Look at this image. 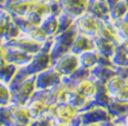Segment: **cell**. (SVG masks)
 Returning <instances> with one entry per match:
<instances>
[{
  "label": "cell",
  "instance_id": "cell-1",
  "mask_svg": "<svg viewBox=\"0 0 128 126\" xmlns=\"http://www.w3.org/2000/svg\"><path fill=\"white\" fill-rule=\"evenodd\" d=\"M78 113L76 107L68 103H60L50 105L48 114L51 117L55 126H70L72 119Z\"/></svg>",
  "mask_w": 128,
  "mask_h": 126
},
{
  "label": "cell",
  "instance_id": "cell-2",
  "mask_svg": "<svg viewBox=\"0 0 128 126\" xmlns=\"http://www.w3.org/2000/svg\"><path fill=\"white\" fill-rule=\"evenodd\" d=\"M36 92V76H30L20 85L11 90V103L26 105Z\"/></svg>",
  "mask_w": 128,
  "mask_h": 126
},
{
  "label": "cell",
  "instance_id": "cell-3",
  "mask_svg": "<svg viewBox=\"0 0 128 126\" xmlns=\"http://www.w3.org/2000/svg\"><path fill=\"white\" fill-rule=\"evenodd\" d=\"M4 44L6 45V47H14V48H18L20 51L34 55L42 50V46L44 42H39V41L32 39L26 33H22L18 38L10 41H5Z\"/></svg>",
  "mask_w": 128,
  "mask_h": 126
},
{
  "label": "cell",
  "instance_id": "cell-4",
  "mask_svg": "<svg viewBox=\"0 0 128 126\" xmlns=\"http://www.w3.org/2000/svg\"><path fill=\"white\" fill-rule=\"evenodd\" d=\"M62 80V74L54 66H50L43 72L36 74V90H50Z\"/></svg>",
  "mask_w": 128,
  "mask_h": 126
},
{
  "label": "cell",
  "instance_id": "cell-5",
  "mask_svg": "<svg viewBox=\"0 0 128 126\" xmlns=\"http://www.w3.org/2000/svg\"><path fill=\"white\" fill-rule=\"evenodd\" d=\"M52 66L62 74V77H69L80 66L78 55L70 51L64 55H62L60 59H57L55 63L52 64Z\"/></svg>",
  "mask_w": 128,
  "mask_h": 126
},
{
  "label": "cell",
  "instance_id": "cell-6",
  "mask_svg": "<svg viewBox=\"0 0 128 126\" xmlns=\"http://www.w3.org/2000/svg\"><path fill=\"white\" fill-rule=\"evenodd\" d=\"M98 23H100L98 19H96L95 17L90 15V14L87 13V12L84 14H82L81 17H78V18L75 20V25L77 26L78 32L89 34V36H92V37L97 36Z\"/></svg>",
  "mask_w": 128,
  "mask_h": 126
},
{
  "label": "cell",
  "instance_id": "cell-7",
  "mask_svg": "<svg viewBox=\"0 0 128 126\" xmlns=\"http://www.w3.org/2000/svg\"><path fill=\"white\" fill-rule=\"evenodd\" d=\"M63 12L77 19L87 12L89 0H60Z\"/></svg>",
  "mask_w": 128,
  "mask_h": 126
},
{
  "label": "cell",
  "instance_id": "cell-8",
  "mask_svg": "<svg viewBox=\"0 0 128 126\" xmlns=\"http://www.w3.org/2000/svg\"><path fill=\"white\" fill-rule=\"evenodd\" d=\"M90 50H95V37L78 32L77 37L72 44V47H71V52L78 55V54Z\"/></svg>",
  "mask_w": 128,
  "mask_h": 126
},
{
  "label": "cell",
  "instance_id": "cell-9",
  "mask_svg": "<svg viewBox=\"0 0 128 126\" xmlns=\"http://www.w3.org/2000/svg\"><path fill=\"white\" fill-rule=\"evenodd\" d=\"M25 106L28 107V113H30L32 119L39 117V116H43V114H46L50 108V105L46 103L45 99L34 94L32 95V98L28 100V103Z\"/></svg>",
  "mask_w": 128,
  "mask_h": 126
},
{
  "label": "cell",
  "instance_id": "cell-10",
  "mask_svg": "<svg viewBox=\"0 0 128 126\" xmlns=\"http://www.w3.org/2000/svg\"><path fill=\"white\" fill-rule=\"evenodd\" d=\"M32 54H28L24 51H20L18 48H14V47H7V54H6V58L5 60L7 63L14 64L19 67H23V66H28V63L31 61L32 59Z\"/></svg>",
  "mask_w": 128,
  "mask_h": 126
},
{
  "label": "cell",
  "instance_id": "cell-11",
  "mask_svg": "<svg viewBox=\"0 0 128 126\" xmlns=\"http://www.w3.org/2000/svg\"><path fill=\"white\" fill-rule=\"evenodd\" d=\"M11 116L13 118L16 124H22V125H28L31 123L32 118L28 113V110L25 105H18L14 103H10L8 105Z\"/></svg>",
  "mask_w": 128,
  "mask_h": 126
},
{
  "label": "cell",
  "instance_id": "cell-12",
  "mask_svg": "<svg viewBox=\"0 0 128 126\" xmlns=\"http://www.w3.org/2000/svg\"><path fill=\"white\" fill-rule=\"evenodd\" d=\"M118 45L119 44H116V42L112 40L101 38V37H95V50L102 55L112 58L114 55Z\"/></svg>",
  "mask_w": 128,
  "mask_h": 126
},
{
  "label": "cell",
  "instance_id": "cell-13",
  "mask_svg": "<svg viewBox=\"0 0 128 126\" xmlns=\"http://www.w3.org/2000/svg\"><path fill=\"white\" fill-rule=\"evenodd\" d=\"M19 70V66L14 64L7 63L5 59L0 60V80L10 84V81L13 79L17 71Z\"/></svg>",
  "mask_w": 128,
  "mask_h": 126
},
{
  "label": "cell",
  "instance_id": "cell-14",
  "mask_svg": "<svg viewBox=\"0 0 128 126\" xmlns=\"http://www.w3.org/2000/svg\"><path fill=\"white\" fill-rule=\"evenodd\" d=\"M78 60H80V66L92 70L98 63V52L96 50L83 52V53L78 54Z\"/></svg>",
  "mask_w": 128,
  "mask_h": 126
},
{
  "label": "cell",
  "instance_id": "cell-15",
  "mask_svg": "<svg viewBox=\"0 0 128 126\" xmlns=\"http://www.w3.org/2000/svg\"><path fill=\"white\" fill-rule=\"evenodd\" d=\"M40 27L48 34V37H50V38L55 37L58 32V18L56 15H52V14H48L45 18L43 19Z\"/></svg>",
  "mask_w": 128,
  "mask_h": 126
},
{
  "label": "cell",
  "instance_id": "cell-16",
  "mask_svg": "<svg viewBox=\"0 0 128 126\" xmlns=\"http://www.w3.org/2000/svg\"><path fill=\"white\" fill-rule=\"evenodd\" d=\"M33 4V0H22L19 2L11 5L8 7H6V11L11 14H18V15H26L30 13Z\"/></svg>",
  "mask_w": 128,
  "mask_h": 126
},
{
  "label": "cell",
  "instance_id": "cell-17",
  "mask_svg": "<svg viewBox=\"0 0 128 126\" xmlns=\"http://www.w3.org/2000/svg\"><path fill=\"white\" fill-rule=\"evenodd\" d=\"M128 12V6L127 2L124 0H120L118 4H115L109 12V17L113 20H120V19H124L126 17V14Z\"/></svg>",
  "mask_w": 128,
  "mask_h": 126
},
{
  "label": "cell",
  "instance_id": "cell-18",
  "mask_svg": "<svg viewBox=\"0 0 128 126\" xmlns=\"http://www.w3.org/2000/svg\"><path fill=\"white\" fill-rule=\"evenodd\" d=\"M30 12L39 15L42 18H45L49 14V4L44 0H33V4H32Z\"/></svg>",
  "mask_w": 128,
  "mask_h": 126
},
{
  "label": "cell",
  "instance_id": "cell-19",
  "mask_svg": "<svg viewBox=\"0 0 128 126\" xmlns=\"http://www.w3.org/2000/svg\"><path fill=\"white\" fill-rule=\"evenodd\" d=\"M57 18H58V32H57V33L66 31L68 28H70V27L75 24V20H76L74 17H71L70 14L65 13V12L60 13Z\"/></svg>",
  "mask_w": 128,
  "mask_h": 126
},
{
  "label": "cell",
  "instance_id": "cell-20",
  "mask_svg": "<svg viewBox=\"0 0 128 126\" xmlns=\"http://www.w3.org/2000/svg\"><path fill=\"white\" fill-rule=\"evenodd\" d=\"M11 14V13H10ZM11 17H12V19H13V21L17 25H18L19 27H20V30H22V32L23 33H28L30 30H32L33 26L30 21H28V19L26 15H18V14H11Z\"/></svg>",
  "mask_w": 128,
  "mask_h": 126
},
{
  "label": "cell",
  "instance_id": "cell-21",
  "mask_svg": "<svg viewBox=\"0 0 128 126\" xmlns=\"http://www.w3.org/2000/svg\"><path fill=\"white\" fill-rule=\"evenodd\" d=\"M22 33H23V32H22V30H20V27L14 23L12 17H11V20H10V23H8V27H7V32H6L5 38H4V40L2 41L5 42V41L13 40V39H16V38H18Z\"/></svg>",
  "mask_w": 128,
  "mask_h": 126
},
{
  "label": "cell",
  "instance_id": "cell-22",
  "mask_svg": "<svg viewBox=\"0 0 128 126\" xmlns=\"http://www.w3.org/2000/svg\"><path fill=\"white\" fill-rule=\"evenodd\" d=\"M0 122L4 126H14L13 118L11 116L10 108L7 105H0Z\"/></svg>",
  "mask_w": 128,
  "mask_h": 126
},
{
  "label": "cell",
  "instance_id": "cell-23",
  "mask_svg": "<svg viewBox=\"0 0 128 126\" xmlns=\"http://www.w3.org/2000/svg\"><path fill=\"white\" fill-rule=\"evenodd\" d=\"M11 103V88L7 83L0 80V105H8Z\"/></svg>",
  "mask_w": 128,
  "mask_h": 126
},
{
  "label": "cell",
  "instance_id": "cell-24",
  "mask_svg": "<svg viewBox=\"0 0 128 126\" xmlns=\"http://www.w3.org/2000/svg\"><path fill=\"white\" fill-rule=\"evenodd\" d=\"M28 37H31L32 39H34V40L39 41V42H45L50 37H48V34H46L45 32L43 31V28H42L40 26H36L33 27L32 30H30V31L26 33Z\"/></svg>",
  "mask_w": 128,
  "mask_h": 126
},
{
  "label": "cell",
  "instance_id": "cell-25",
  "mask_svg": "<svg viewBox=\"0 0 128 126\" xmlns=\"http://www.w3.org/2000/svg\"><path fill=\"white\" fill-rule=\"evenodd\" d=\"M116 27H118V32H119V38L120 41L127 40L128 39V20L127 19H120V20H115Z\"/></svg>",
  "mask_w": 128,
  "mask_h": 126
},
{
  "label": "cell",
  "instance_id": "cell-26",
  "mask_svg": "<svg viewBox=\"0 0 128 126\" xmlns=\"http://www.w3.org/2000/svg\"><path fill=\"white\" fill-rule=\"evenodd\" d=\"M10 20H11V14L6 9H4V12L0 14V41L4 40L5 34L7 32Z\"/></svg>",
  "mask_w": 128,
  "mask_h": 126
},
{
  "label": "cell",
  "instance_id": "cell-27",
  "mask_svg": "<svg viewBox=\"0 0 128 126\" xmlns=\"http://www.w3.org/2000/svg\"><path fill=\"white\" fill-rule=\"evenodd\" d=\"M28 125L30 126H55L51 117L48 113L43 114V116H39L37 118H33Z\"/></svg>",
  "mask_w": 128,
  "mask_h": 126
},
{
  "label": "cell",
  "instance_id": "cell-28",
  "mask_svg": "<svg viewBox=\"0 0 128 126\" xmlns=\"http://www.w3.org/2000/svg\"><path fill=\"white\" fill-rule=\"evenodd\" d=\"M48 4H49V14L58 17L60 13H63V8H62V5H60V0L48 1Z\"/></svg>",
  "mask_w": 128,
  "mask_h": 126
},
{
  "label": "cell",
  "instance_id": "cell-29",
  "mask_svg": "<svg viewBox=\"0 0 128 126\" xmlns=\"http://www.w3.org/2000/svg\"><path fill=\"white\" fill-rule=\"evenodd\" d=\"M6 54H7V47L4 44V41H0V60L6 58Z\"/></svg>",
  "mask_w": 128,
  "mask_h": 126
},
{
  "label": "cell",
  "instance_id": "cell-30",
  "mask_svg": "<svg viewBox=\"0 0 128 126\" xmlns=\"http://www.w3.org/2000/svg\"><path fill=\"white\" fill-rule=\"evenodd\" d=\"M19 1H22V0H6V4H5V8L6 7H8L11 5L16 4V2H19Z\"/></svg>",
  "mask_w": 128,
  "mask_h": 126
},
{
  "label": "cell",
  "instance_id": "cell-31",
  "mask_svg": "<svg viewBox=\"0 0 128 126\" xmlns=\"http://www.w3.org/2000/svg\"><path fill=\"white\" fill-rule=\"evenodd\" d=\"M119 1H120V0H107V2H108V5H109L110 8H112V7H113L115 4H118Z\"/></svg>",
  "mask_w": 128,
  "mask_h": 126
},
{
  "label": "cell",
  "instance_id": "cell-32",
  "mask_svg": "<svg viewBox=\"0 0 128 126\" xmlns=\"http://www.w3.org/2000/svg\"><path fill=\"white\" fill-rule=\"evenodd\" d=\"M121 45H122V47L124 48V51L128 53V39L127 40H124V41H122V42H121Z\"/></svg>",
  "mask_w": 128,
  "mask_h": 126
},
{
  "label": "cell",
  "instance_id": "cell-33",
  "mask_svg": "<svg viewBox=\"0 0 128 126\" xmlns=\"http://www.w3.org/2000/svg\"><path fill=\"white\" fill-rule=\"evenodd\" d=\"M5 4H6V0H0V6L5 7Z\"/></svg>",
  "mask_w": 128,
  "mask_h": 126
},
{
  "label": "cell",
  "instance_id": "cell-34",
  "mask_svg": "<svg viewBox=\"0 0 128 126\" xmlns=\"http://www.w3.org/2000/svg\"><path fill=\"white\" fill-rule=\"evenodd\" d=\"M4 9H5V7H2V6H0V14L4 12Z\"/></svg>",
  "mask_w": 128,
  "mask_h": 126
},
{
  "label": "cell",
  "instance_id": "cell-35",
  "mask_svg": "<svg viewBox=\"0 0 128 126\" xmlns=\"http://www.w3.org/2000/svg\"><path fill=\"white\" fill-rule=\"evenodd\" d=\"M14 126H30V125H22V124H16Z\"/></svg>",
  "mask_w": 128,
  "mask_h": 126
},
{
  "label": "cell",
  "instance_id": "cell-36",
  "mask_svg": "<svg viewBox=\"0 0 128 126\" xmlns=\"http://www.w3.org/2000/svg\"><path fill=\"white\" fill-rule=\"evenodd\" d=\"M44 1H46V2H48V1H52V0H44Z\"/></svg>",
  "mask_w": 128,
  "mask_h": 126
},
{
  "label": "cell",
  "instance_id": "cell-37",
  "mask_svg": "<svg viewBox=\"0 0 128 126\" xmlns=\"http://www.w3.org/2000/svg\"><path fill=\"white\" fill-rule=\"evenodd\" d=\"M0 126H2V124H1V122H0Z\"/></svg>",
  "mask_w": 128,
  "mask_h": 126
},
{
  "label": "cell",
  "instance_id": "cell-38",
  "mask_svg": "<svg viewBox=\"0 0 128 126\" xmlns=\"http://www.w3.org/2000/svg\"><path fill=\"white\" fill-rule=\"evenodd\" d=\"M2 126H4V125H2Z\"/></svg>",
  "mask_w": 128,
  "mask_h": 126
}]
</instances>
